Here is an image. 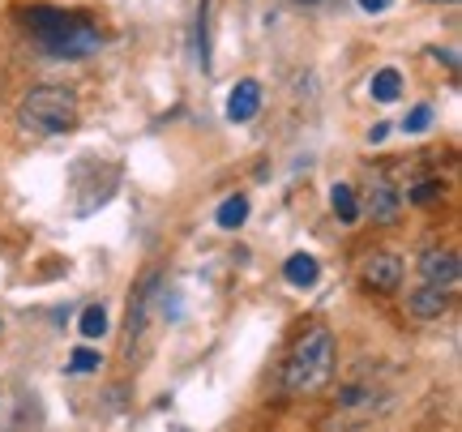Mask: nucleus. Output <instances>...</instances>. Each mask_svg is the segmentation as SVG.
<instances>
[{"instance_id": "obj_9", "label": "nucleus", "mask_w": 462, "mask_h": 432, "mask_svg": "<svg viewBox=\"0 0 462 432\" xmlns=\"http://www.w3.org/2000/svg\"><path fill=\"white\" fill-rule=\"evenodd\" d=\"M282 279L291 287H313L321 279V266H317L313 253H291L287 262H282Z\"/></svg>"}, {"instance_id": "obj_13", "label": "nucleus", "mask_w": 462, "mask_h": 432, "mask_svg": "<svg viewBox=\"0 0 462 432\" xmlns=\"http://www.w3.org/2000/svg\"><path fill=\"white\" fill-rule=\"evenodd\" d=\"M78 326H82L86 338H103V334H107V308H103V304H90Z\"/></svg>"}, {"instance_id": "obj_11", "label": "nucleus", "mask_w": 462, "mask_h": 432, "mask_svg": "<svg viewBox=\"0 0 462 432\" xmlns=\"http://www.w3.org/2000/svg\"><path fill=\"white\" fill-rule=\"evenodd\" d=\"M368 90H373V99L377 103H394L398 95H402V73H398V69H381Z\"/></svg>"}, {"instance_id": "obj_6", "label": "nucleus", "mask_w": 462, "mask_h": 432, "mask_svg": "<svg viewBox=\"0 0 462 432\" xmlns=\"http://www.w3.org/2000/svg\"><path fill=\"white\" fill-rule=\"evenodd\" d=\"M420 279L429 287H446V291H454L462 279V262L454 249H429L420 253Z\"/></svg>"}, {"instance_id": "obj_8", "label": "nucleus", "mask_w": 462, "mask_h": 432, "mask_svg": "<svg viewBox=\"0 0 462 432\" xmlns=\"http://www.w3.org/2000/svg\"><path fill=\"white\" fill-rule=\"evenodd\" d=\"M257 107H262V86L253 82H236V90L227 95V120L231 124H248V120L257 116Z\"/></svg>"}, {"instance_id": "obj_16", "label": "nucleus", "mask_w": 462, "mask_h": 432, "mask_svg": "<svg viewBox=\"0 0 462 432\" xmlns=\"http://www.w3.org/2000/svg\"><path fill=\"white\" fill-rule=\"evenodd\" d=\"M437 193H441V184H437V180H420V184L411 188V193H407V201H415V206H424V201H432Z\"/></svg>"}, {"instance_id": "obj_20", "label": "nucleus", "mask_w": 462, "mask_h": 432, "mask_svg": "<svg viewBox=\"0 0 462 432\" xmlns=\"http://www.w3.org/2000/svg\"><path fill=\"white\" fill-rule=\"evenodd\" d=\"M446 5H454V0H446Z\"/></svg>"}, {"instance_id": "obj_19", "label": "nucleus", "mask_w": 462, "mask_h": 432, "mask_svg": "<svg viewBox=\"0 0 462 432\" xmlns=\"http://www.w3.org/2000/svg\"><path fill=\"white\" fill-rule=\"evenodd\" d=\"M296 5H321V0H296Z\"/></svg>"}, {"instance_id": "obj_5", "label": "nucleus", "mask_w": 462, "mask_h": 432, "mask_svg": "<svg viewBox=\"0 0 462 432\" xmlns=\"http://www.w3.org/2000/svg\"><path fill=\"white\" fill-rule=\"evenodd\" d=\"M368 215H373V223H381V227H394L398 215H402V188H398L385 171H377L373 184H368Z\"/></svg>"}, {"instance_id": "obj_3", "label": "nucleus", "mask_w": 462, "mask_h": 432, "mask_svg": "<svg viewBox=\"0 0 462 432\" xmlns=\"http://www.w3.org/2000/svg\"><path fill=\"white\" fill-rule=\"evenodd\" d=\"M78 95L65 90V86H39L31 90L22 107H17V120L22 129L34 137H60V133H73L78 129Z\"/></svg>"}, {"instance_id": "obj_10", "label": "nucleus", "mask_w": 462, "mask_h": 432, "mask_svg": "<svg viewBox=\"0 0 462 432\" xmlns=\"http://www.w3.org/2000/svg\"><path fill=\"white\" fill-rule=\"evenodd\" d=\"M330 206H334V215H338V223H360V201H356V188H351V184H334Z\"/></svg>"}, {"instance_id": "obj_7", "label": "nucleus", "mask_w": 462, "mask_h": 432, "mask_svg": "<svg viewBox=\"0 0 462 432\" xmlns=\"http://www.w3.org/2000/svg\"><path fill=\"white\" fill-rule=\"evenodd\" d=\"M449 299H454V291H446V287H415L411 296H407V308H411L415 321H441V313L449 308Z\"/></svg>"}, {"instance_id": "obj_12", "label": "nucleus", "mask_w": 462, "mask_h": 432, "mask_svg": "<svg viewBox=\"0 0 462 432\" xmlns=\"http://www.w3.org/2000/svg\"><path fill=\"white\" fill-rule=\"evenodd\" d=\"M218 227H223V232H236V227H245V218H248V198H240V193H236V198H227L223 201V206H218Z\"/></svg>"}, {"instance_id": "obj_18", "label": "nucleus", "mask_w": 462, "mask_h": 432, "mask_svg": "<svg viewBox=\"0 0 462 432\" xmlns=\"http://www.w3.org/2000/svg\"><path fill=\"white\" fill-rule=\"evenodd\" d=\"M432 56H437V60H446L449 69H458V56H454V51H441V48H432Z\"/></svg>"}, {"instance_id": "obj_17", "label": "nucleus", "mask_w": 462, "mask_h": 432, "mask_svg": "<svg viewBox=\"0 0 462 432\" xmlns=\"http://www.w3.org/2000/svg\"><path fill=\"white\" fill-rule=\"evenodd\" d=\"M356 5H360V9H368V14H381V9H390L394 0H356Z\"/></svg>"}, {"instance_id": "obj_4", "label": "nucleus", "mask_w": 462, "mask_h": 432, "mask_svg": "<svg viewBox=\"0 0 462 432\" xmlns=\"http://www.w3.org/2000/svg\"><path fill=\"white\" fill-rule=\"evenodd\" d=\"M360 283L368 287V291H381V296L398 291V287H402V257L390 249H373L360 262Z\"/></svg>"}, {"instance_id": "obj_15", "label": "nucleus", "mask_w": 462, "mask_h": 432, "mask_svg": "<svg viewBox=\"0 0 462 432\" xmlns=\"http://www.w3.org/2000/svg\"><path fill=\"white\" fill-rule=\"evenodd\" d=\"M429 124H432V107H429V103H420V107H411V116L402 120V129H407V133H424Z\"/></svg>"}, {"instance_id": "obj_14", "label": "nucleus", "mask_w": 462, "mask_h": 432, "mask_svg": "<svg viewBox=\"0 0 462 432\" xmlns=\"http://www.w3.org/2000/svg\"><path fill=\"white\" fill-rule=\"evenodd\" d=\"M99 351L95 347H78L73 351V355H69V372H95V368H99Z\"/></svg>"}, {"instance_id": "obj_2", "label": "nucleus", "mask_w": 462, "mask_h": 432, "mask_svg": "<svg viewBox=\"0 0 462 432\" xmlns=\"http://www.w3.org/2000/svg\"><path fill=\"white\" fill-rule=\"evenodd\" d=\"M334 334L326 326H309V330L300 334V343L291 347L287 355V364H282V390L287 394H317V390H326L334 377Z\"/></svg>"}, {"instance_id": "obj_1", "label": "nucleus", "mask_w": 462, "mask_h": 432, "mask_svg": "<svg viewBox=\"0 0 462 432\" xmlns=\"http://www.w3.org/2000/svg\"><path fill=\"white\" fill-rule=\"evenodd\" d=\"M22 26L31 34L39 51H48L56 60H82L103 48L99 26L82 14H65V9H48V5H31L22 9Z\"/></svg>"}]
</instances>
